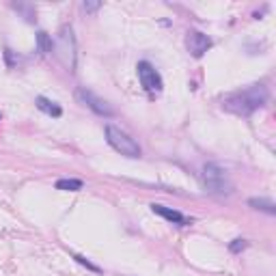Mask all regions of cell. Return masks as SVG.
<instances>
[{
  "mask_svg": "<svg viewBox=\"0 0 276 276\" xmlns=\"http://www.w3.org/2000/svg\"><path fill=\"white\" fill-rule=\"evenodd\" d=\"M82 179H58L56 182V190H65V192H78L82 190Z\"/></svg>",
  "mask_w": 276,
  "mask_h": 276,
  "instance_id": "obj_12",
  "label": "cell"
},
{
  "mask_svg": "<svg viewBox=\"0 0 276 276\" xmlns=\"http://www.w3.org/2000/svg\"><path fill=\"white\" fill-rule=\"evenodd\" d=\"M37 46H39V52H41V54H50V52L54 50V41H52V37H50L48 32H44V30L37 32Z\"/></svg>",
  "mask_w": 276,
  "mask_h": 276,
  "instance_id": "obj_10",
  "label": "cell"
},
{
  "mask_svg": "<svg viewBox=\"0 0 276 276\" xmlns=\"http://www.w3.org/2000/svg\"><path fill=\"white\" fill-rule=\"evenodd\" d=\"M100 2H84V11H88V13H93V11H98L100 9Z\"/></svg>",
  "mask_w": 276,
  "mask_h": 276,
  "instance_id": "obj_15",
  "label": "cell"
},
{
  "mask_svg": "<svg viewBox=\"0 0 276 276\" xmlns=\"http://www.w3.org/2000/svg\"><path fill=\"white\" fill-rule=\"evenodd\" d=\"M106 140L114 151H119V154L126 156V158H140V154H142L140 144H138L128 132H123V130L116 128V126L106 128Z\"/></svg>",
  "mask_w": 276,
  "mask_h": 276,
  "instance_id": "obj_3",
  "label": "cell"
},
{
  "mask_svg": "<svg viewBox=\"0 0 276 276\" xmlns=\"http://www.w3.org/2000/svg\"><path fill=\"white\" fill-rule=\"evenodd\" d=\"M76 261H78V264H82V266H86L88 270H93V272H100V268H98V266H93L91 261H86L84 257H80V254H76Z\"/></svg>",
  "mask_w": 276,
  "mask_h": 276,
  "instance_id": "obj_14",
  "label": "cell"
},
{
  "mask_svg": "<svg viewBox=\"0 0 276 276\" xmlns=\"http://www.w3.org/2000/svg\"><path fill=\"white\" fill-rule=\"evenodd\" d=\"M151 210H154V214H158V216H162V218H166L168 222H175V224H190V220L184 216L182 212H177V210H170V207L166 205H151Z\"/></svg>",
  "mask_w": 276,
  "mask_h": 276,
  "instance_id": "obj_8",
  "label": "cell"
},
{
  "mask_svg": "<svg viewBox=\"0 0 276 276\" xmlns=\"http://www.w3.org/2000/svg\"><path fill=\"white\" fill-rule=\"evenodd\" d=\"M248 205L254 207V210H261V212L270 214V216H274V214H276V205L272 201H268V198H250Z\"/></svg>",
  "mask_w": 276,
  "mask_h": 276,
  "instance_id": "obj_11",
  "label": "cell"
},
{
  "mask_svg": "<svg viewBox=\"0 0 276 276\" xmlns=\"http://www.w3.org/2000/svg\"><path fill=\"white\" fill-rule=\"evenodd\" d=\"M37 108L41 110V112H46V114H50L54 116V119H58L60 114H63V108L58 106V104H54L50 102L48 98H37Z\"/></svg>",
  "mask_w": 276,
  "mask_h": 276,
  "instance_id": "obj_9",
  "label": "cell"
},
{
  "mask_svg": "<svg viewBox=\"0 0 276 276\" xmlns=\"http://www.w3.org/2000/svg\"><path fill=\"white\" fill-rule=\"evenodd\" d=\"M212 48V39L201 30H190L188 32V52L194 58H201L203 54Z\"/></svg>",
  "mask_w": 276,
  "mask_h": 276,
  "instance_id": "obj_7",
  "label": "cell"
},
{
  "mask_svg": "<svg viewBox=\"0 0 276 276\" xmlns=\"http://www.w3.org/2000/svg\"><path fill=\"white\" fill-rule=\"evenodd\" d=\"M246 246H248L246 240H233V244L229 248H231V252H240V250H244Z\"/></svg>",
  "mask_w": 276,
  "mask_h": 276,
  "instance_id": "obj_13",
  "label": "cell"
},
{
  "mask_svg": "<svg viewBox=\"0 0 276 276\" xmlns=\"http://www.w3.org/2000/svg\"><path fill=\"white\" fill-rule=\"evenodd\" d=\"M52 52L56 54L58 60L69 69V72H74V67H76V37H74L72 26H63V28H60L56 41H54Z\"/></svg>",
  "mask_w": 276,
  "mask_h": 276,
  "instance_id": "obj_4",
  "label": "cell"
},
{
  "mask_svg": "<svg viewBox=\"0 0 276 276\" xmlns=\"http://www.w3.org/2000/svg\"><path fill=\"white\" fill-rule=\"evenodd\" d=\"M266 102H268V88L264 84H252L244 88V91L226 95L222 100V108L238 116H250L254 110L266 106Z\"/></svg>",
  "mask_w": 276,
  "mask_h": 276,
  "instance_id": "obj_1",
  "label": "cell"
},
{
  "mask_svg": "<svg viewBox=\"0 0 276 276\" xmlns=\"http://www.w3.org/2000/svg\"><path fill=\"white\" fill-rule=\"evenodd\" d=\"M138 80H140V84L144 86V91H149V93H162V86H164V82H162V76L160 72L149 63V60H140L138 63Z\"/></svg>",
  "mask_w": 276,
  "mask_h": 276,
  "instance_id": "obj_5",
  "label": "cell"
},
{
  "mask_svg": "<svg viewBox=\"0 0 276 276\" xmlns=\"http://www.w3.org/2000/svg\"><path fill=\"white\" fill-rule=\"evenodd\" d=\"M203 184H205L207 192L218 194V196H224V194H231L233 192V182L229 179V175H226V170L214 162L203 166Z\"/></svg>",
  "mask_w": 276,
  "mask_h": 276,
  "instance_id": "obj_2",
  "label": "cell"
},
{
  "mask_svg": "<svg viewBox=\"0 0 276 276\" xmlns=\"http://www.w3.org/2000/svg\"><path fill=\"white\" fill-rule=\"evenodd\" d=\"M76 98H78V102L84 104V106L91 108L95 114H100V116H114V108L110 106L106 100H102L100 95H95L93 91H88V88H84V86L76 91Z\"/></svg>",
  "mask_w": 276,
  "mask_h": 276,
  "instance_id": "obj_6",
  "label": "cell"
}]
</instances>
